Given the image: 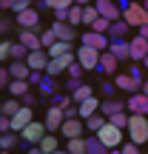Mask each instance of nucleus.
Segmentation results:
<instances>
[{
    "label": "nucleus",
    "instance_id": "obj_4",
    "mask_svg": "<svg viewBox=\"0 0 148 154\" xmlns=\"http://www.w3.org/2000/svg\"><path fill=\"white\" fill-rule=\"evenodd\" d=\"M49 131L46 128V123H37V120H32L26 128L20 131V140H23V146H37L40 140H43V134Z\"/></svg>",
    "mask_w": 148,
    "mask_h": 154
},
{
    "label": "nucleus",
    "instance_id": "obj_2",
    "mask_svg": "<svg viewBox=\"0 0 148 154\" xmlns=\"http://www.w3.org/2000/svg\"><path fill=\"white\" fill-rule=\"evenodd\" d=\"M122 20H125L131 29L145 26V23H148V11H145V6H143V3H134V0H131V3L122 9Z\"/></svg>",
    "mask_w": 148,
    "mask_h": 154
},
{
    "label": "nucleus",
    "instance_id": "obj_64",
    "mask_svg": "<svg viewBox=\"0 0 148 154\" xmlns=\"http://www.w3.org/2000/svg\"><path fill=\"white\" fill-rule=\"evenodd\" d=\"M0 106H3V103H0Z\"/></svg>",
    "mask_w": 148,
    "mask_h": 154
},
{
    "label": "nucleus",
    "instance_id": "obj_22",
    "mask_svg": "<svg viewBox=\"0 0 148 154\" xmlns=\"http://www.w3.org/2000/svg\"><path fill=\"white\" fill-rule=\"evenodd\" d=\"M111 149L103 143V140L97 137V134H91V137H86V154H108Z\"/></svg>",
    "mask_w": 148,
    "mask_h": 154
},
{
    "label": "nucleus",
    "instance_id": "obj_29",
    "mask_svg": "<svg viewBox=\"0 0 148 154\" xmlns=\"http://www.w3.org/2000/svg\"><path fill=\"white\" fill-rule=\"evenodd\" d=\"M9 94H11V97H23V94H29V80H14V77H11Z\"/></svg>",
    "mask_w": 148,
    "mask_h": 154
},
{
    "label": "nucleus",
    "instance_id": "obj_38",
    "mask_svg": "<svg viewBox=\"0 0 148 154\" xmlns=\"http://www.w3.org/2000/svg\"><path fill=\"white\" fill-rule=\"evenodd\" d=\"M40 40H43V49H49V46H54L57 43V34H54V29H46V32H40Z\"/></svg>",
    "mask_w": 148,
    "mask_h": 154
},
{
    "label": "nucleus",
    "instance_id": "obj_39",
    "mask_svg": "<svg viewBox=\"0 0 148 154\" xmlns=\"http://www.w3.org/2000/svg\"><path fill=\"white\" fill-rule=\"evenodd\" d=\"M51 106H60V109H66V106H71V94H51Z\"/></svg>",
    "mask_w": 148,
    "mask_h": 154
},
{
    "label": "nucleus",
    "instance_id": "obj_1",
    "mask_svg": "<svg viewBox=\"0 0 148 154\" xmlns=\"http://www.w3.org/2000/svg\"><path fill=\"white\" fill-rule=\"evenodd\" d=\"M128 134H131V143L145 146L148 143V117L145 114H131V120H128Z\"/></svg>",
    "mask_w": 148,
    "mask_h": 154
},
{
    "label": "nucleus",
    "instance_id": "obj_3",
    "mask_svg": "<svg viewBox=\"0 0 148 154\" xmlns=\"http://www.w3.org/2000/svg\"><path fill=\"white\" fill-rule=\"evenodd\" d=\"M100 54H103V51L94 49V46H80V49H77V60H80V66L86 69V72H97L100 69Z\"/></svg>",
    "mask_w": 148,
    "mask_h": 154
},
{
    "label": "nucleus",
    "instance_id": "obj_51",
    "mask_svg": "<svg viewBox=\"0 0 148 154\" xmlns=\"http://www.w3.org/2000/svg\"><path fill=\"white\" fill-rule=\"evenodd\" d=\"M128 74H131V77H137L140 83H145V80H143V69H140V66H131V72H128Z\"/></svg>",
    "mask_w": 148,
    "mask_h": 154
},
{
    "label": "nucleus",
    "instance_id": "obj_34",
    "mask_svg": "<svg viewBox=\"0 0 148 154\" xmlns=\"http://www.w3.org/2000/svg\"><path fill=\"white\" fill-rule=\"evenodd\" d=\"M40 6H43V9H71L74 6V0H40Z\"/></svg>",
    "mask_w": 148,
    "mask_h": 154
},
{
    "label": "nucleus",
    "instance_id": "obj_42",
    "mask_svg": "<svg viewBox=\"0 0 148 154\" xmlns=\"http://www.w3.org/2000/svg\"><path fill=\"white\" fill-rule=\"evenodd\" d=\"M9 83H11V72H9V66H0V88H9Z\"/></svg>",
    "mask_w": 148,
    "mask_h": 154
},
{
    "label": "nucleus",
    "instance_id": "obj_12",
    "mask_svg": "<svg viewBox=\"0 0 148 154\" xmlns=\"http://www.w3.org/2000/svg\"><path fill=\"white\" fill-rule=\"evenodd\" d=\"M94 6H97V11H100V17H108L111 23L114 20H120L122 17V9L114 3V0H94Z\"/></svg>",
    "mask_w": 148,
    "mask_h": 154
},
{
    "label": "nucleus",
    "instance_id": "obj_23",
    "mask_svg": "<svg viewBox=\"0 0 148 154\" xmlns=\"http://www.w3.org/2000/svg\"><path fill=\"white\" fill-rule=\"evenodd\" d=\"M17 143H23L17 131H0V149H3V151H11Z\"/></svg>",
    "mask_w": 148,
    "mask_h": 154
},
{
    "label": "nucleus",
    "instance_id": "obj_47",
    "mask_svg": "<svg viewBox=\"0 0 148 154\" xmlns=\"http://www.w3.org/2000/svg\"><path fill=\"white\" fill-rule=\"evenodd\" d=\"M43 77H46V72H32V74H29V83H37V86H40Z\"/></svg>",
    "mask_w": 148,
    "mask_h": 154
},
{
    "label": "nucleus",
    "instance_id": "obj_57",
    "mask_svg": "<svg viewBox=\"0 0 148 154\" xmlns=\"http://www.w3.org/2000/svg\"><path fill=\"white\" fill-rule=\"evenodd\" d=\"M143 94H148V80H145V83H143Z\"/></svg>",
    "mask_w": 148,
    "mask_h": 154
},
{
    "label": "nucleus",
    "instance_id": "obj_61",
    "mask_svg": "<svg viewBox=\"0 0 148 154\" xmlns=\"http://www.w3.org/2000/svg\"><path fill=\"white\" fill-rule=\"evenodd\" d=\"M143 6H145V11H148V0H143Z\"/></svg>",
    "mask_w": 148,
    "mask_h": 154
},
{
    "label": "nucleus",
    "instance_id": "obj_52",
    "mask_svg": "<svg viewBox=\"0 0 148 154\" xmlns=\"http://www.w3.org/2000/svg\"><path fill=\"white\" fill-rule=\"evenodd\" d=\"M14 3H17V0H0V9L9 11V9H14Z\"/></svg>",
    "mask_w": 148,
    "mask_h": 154
},
{
    "label": "nucleus",
    "instance_id": "obj_6",
    "mask_svg": "<svg viewBox=\"0 0 148 154\" xmlns=\"http://www.w3.org/2000/svg\"><path fill=\"white\" fill-rule=\"evenodd\" d=\"M32 120H34L32 106H20V109H17L14 114H11V131H17V134H20V131H23V128H26Z\"/></svg>",
    "mask_w": 148,
    "mask_h": 154
},
{
    "label": "nucleus",
    "instance_id": "obj_40",
    "mask_svg": "<svg viewBox=\"0 0 148 154\" xmlns=\"http://www.w3.org/2000/svg\"><path fill=\"white\" fill-rule=\"evenodd\" d=\"M91 29H94V32H100V34H108V29H111V20H108V17H97Z\"/></svg>",
    "mask_w": 148,
    "mask_h": 154
},
{
    "label": "nucleus",
    "instance_id": "obj_45",
    "mask_svg": "<svg viewBox=\"0 0 148 154\" xmlns=\"http://www.w3.org/2000/svg\"><path fill=\"white\" fill-rule=\"evenodd\" d=\"M120 149H122V154H143L137 143H125V146H120Z\"/></svg>",
    "mask_w": 148,
    "mask_h": 154
},
{
    "label": "nucleus",
    "instance_id": "obj_62",
    "mask_svg": "<svg viewBox=\"0 0 148 154\" xmlns=\"http://www.w3.org/2000/svg\"><path fill=\"white\" fill-rule=\"evenodd\" d=\"M0 154H11V151H3V149H0Z\"/></svg>",
    "mask_w": 148,
    "mask_h": 154
},
{
    "label": "nucleus",
    "instance_id": "obj_59",
    "mask_svg": "<svg viewBox=\"0 0 148 154\" xmlns=\"http://www.w3.org/2000/svg\"><path fill=\"white\" fill-rule=\"evenodd\" d=\"M143 69H148V54H145V60H143Z\"/></svg>",
    "mask_w": 148,
    "mask_h": 154
},
{
    "label": "nucleus",
    "instance_id": "obj_60",
    "mask_svg": "<svg viewBox=\"0 0 148 154\" xmlns=\"http://www.w3.org/2000/svg\"><path fill=\"white\" fill-rule=\"evenodd\" d=\"M51 154H68V151H60V149H57V151H51Z\"/></svg>",
    "mask_w": 148,
    "mask_h": 154
},
{
    "label": "nucleus",
    "instance_id": "obj_63",
    "mask_svg": "<svg viewBox=\"0 0 148 154\" xmlns=\"http://www.w3.org/2000/svg\"><path fill=\"white\" fill-rule=\"evenodd\" d=\"M0 14H3V9H0Z\"/></svg>",
    "mask_w": 148,
    "mask_h": 154
},
{
    "label": "nucleus",
    "instance_id": "obj_55",
    "mask_svg": "<svg viewBox=\"0 0 148 154\" xmlns=\"http://www.w3.org/2000/svg\"><path fill=\"white\" fill-rule=\"evenodd\" d=\"M140 34H143V37L148 40V23H145V26H140Z\"/></svg>",
    "mask_w": 148,
    "mask_h": 154
},
{
    "label": "nucleus",
    "instance_id": "obj_28",
    "mask_svg": "<svg viewBox=\"0 0 148 154\" xmlns=\"http://www.w3.org/2000/svg\"><path fill=\"white\" fill-rule=\"evenodd\" d=\"M46 51H49V57H60V54H68V51H74V49H71V43H68V40H57V43L49 46Z\"/></svg>",
    "mask_w": 148,
    "mask_h": 154
},
{
    "label": "nucleus",
    "instance_id": "obj_49",
    "mask_svg": "<svg viewBox=\"0 0 148 154\" xmlns=\"http://www.w3.org/2000/svg\"><path fill=\"white\" fill-rule=\"evenodd\" d=\"M54 20H66L68 23V9H54Z\"/></svg>",
    "mask_w": 148,
    "mask_h": 154
},
{
    "label": "nucleus",
    "instance_id": "obj_8",
    "mask_svg": "<svg viewBox=\"0 0 148 154\" xmlns=\"http://www.w3.org/2000/svg\"><path fill=\"white\" fill-rule=\"evenodd\" d=\"M60 131L66 134L68 140H71V137H83V131H86V120H83V117H66L63 126H60Z\"/></svg>",
    "mask_w": 148,
    "mask_h": 154
},
{
    "label": "nucleus",
    "instance_id": "obj_21",
    "mask_svg": "<svg viewBox=\"0 0 148 154\" xmlns=\"http://www.w3.org/2000/svg\"><path fill=\"white\" fill-rule=\"evenodd\" d=\"M9 72H11V77H14V80H29L32 69H29L26 60H11V63H9Z\"/></svg>",
    "mask_w": 148,
    "mask_h": 154
},
{
    "label": "nucleus",
    "instance_id": "obj_46",
    "mask_svg": "<svg viewBox=\"0 0 148 154\" xmlns=\"http://www.w3.org/2000/svg\"><path fill=\"white\" fill-rule=\"evenodd\" d=\"M26 9H32V0H17V3H14V9H11V11L17 14V11H26Z\"/></svg>",
    "mask_w": 148,
    "mask_h": 154
},
{
    "label": "nucleus",
    "instance_id": "obj_9",
    "mask_svg": "<svg viewBox=\"0 0 148 154\" xmlns=\"http://www.w3.org/2000/svg\"><path fill=\"white\" fill-rule=\"evenodd\" d=\"M14 23L20 29H40V14H37V9H26V11H17L14 14Z\"/></svg>",
    "mask_w": 148,
    "mask_h": 154
},
{
    "label": "nucleus",
    "instance_id": "obj_16",
    "mask_svg": "<svg viewBox=\"0 0 148 154\" xmlns=\"http://www.w3.org/2000/svg\"><path fill=\"white\" fill-rule=\"evenodd\" d=\"M117 88H122V91H128V94H137V91H143V83L137 80V77H131V74H117Z\"/></svg>",
    "mask_w": 148,
    "mask_h": 154
},
{
    "label": "nucleus",
    "instance_id": "obj_54",
    "mask_svg": "<svg viewBox=\"0 0 148 154\" xmlns=\"http://www.w3.org/2000/svg\"><path fill=\"white\" fill-rule=\"evenodd\" d=\"M103 94H108V97H111V94H114V83H103Z\"/></svg>",
    "mask_w": 148,
    "mask_h": 154
},
{
    "label": "nucleus",
    "instance_id": "obj_17",
    "mask_svg": "<svg viewBox=\"0 0 148 154\" xmlns=\"http://www.w3.org/2000/svg\"><path fill=\"white\" fill-rule=\"evenodd\" d=\"M97 111H100V100L94 97V94L88 100H83V103H77V117H83V120H88V117L97 114Z\"/></svg>",
    "mask_w": 148,
    "mask_h": 154
},
{
    "label": "nucleus",
    "instance_id": "obj_37",
    "mask_svg": "<svg viewBox=\"0 0 148 154\" xmlns=\"http://www.w3.org/2000/svg\"><path fill=\"white\" fill-rule=\"evenodd\" d=\"M26 54H29V49L17 40V43H11V60H26Z\"/></svg>",
    "mask_w": 148,
    "mask_h": 154
},
{
    "label": "nucleus",
    "instance_id": "obj_15",
    "mask_svg": "<svg viewBox=\"0 0 148 154\" xmlns=\"http://www.w3.org/2000/svg\"><path fill=\"white\" fill-rule=\"evenodd\" d=\"M125 109L131 111V114H148V94H143V91L131 94L128 103H125Z\"/></svg>",
    "mask_w": 148,
    "mask_h": 154
},
{
    "label": "nucleus",
    "instance_id": "obj_43",
    "mask_svg": "<svg viewBox=\"0 0 148 154\" xmlns=\"http://www.w3.org/2000/svg\"><path fill=\"white\" fill-rule=\"evenodd\" d=\"M83 72H86V69L80 66V60H74L71 66H68V77H74V80H80V77H83Z\"/></svg>",
    "mask_w": 148,
    "mask_h": 154
},
{
    "label": "nucleus",
    "instance_id": "obj_10",
    "mask_svg": "<svg viewBox=\"0 0 148 154\" xmlns=\"http://www.w3.org/2000/svg\"><path fill=\"white\" fill-rule=\"evenodd\" d=\"M108 51L117 57V60H131V43H128L125 37H111V46H108Z\"/></svg>",
    "mask_w": 148,
    "mask_h": 154
},
{
    "label": "nucleus",
    "instance_id": "obj_19",
    "mask_svg": "<svg viewBox=\"0 0 148 154\" xmlns=\"http://www.w3.org/2000/svg\"><path fill=\"white\" fill-rule=\"evenodd\" d=\"M128 43H131V60H145V54H148V40L143 37V34L131 37Z\"/></svg>",
    "mask_w": 148,
    "mask_h": 154
},
{
    "label": "nucleus",
    "instance_id": "obj_36",
    "mask_svg": "<svg viewBox=\"0 0 148 154\" xmlns=\"http://www.w3.org/2000/svg\"><path fill=\"white\" fill-rule=\"evenodd\" d=\"M68 23H71V26H80L83 23V6L80 3H74L71 9H68Z\"/></svg>",
    "mask_w": 148,
    "mask_h": 154
},
{
    "label": "nucleus",
    "instance_id": "obj_35",
    "mask_svg": "<svg viewBox=\"0 0 148 154\" xmlns=\"http://www.w3.org/2000/svg\"><path fill=\"white\" fill-rule=\"evenodd\" d=\"M54 86H57V83H54V77H51V74H46L43 77V83H40V94H43V97H51V94H54Z\"/></svg>",
    "mask_w": 148,
    "mask_h": 154
},
{
    "label": "nucleus",
    "instance_id": "obj_20",
    "mask_svg": "<svg viewBox=\"0 0 148 154\" xmlns=\"http://www.w3.org/2000/svg\"><path fill=\"white\" fill-rule=\"evenodd\" d=\"M117 63H120V60L105 49L103 54H100V69H97V74H114V72H117Z\"/></svg>",
    "mask_w": 148,
    "mask_h": 154
},
{
    "label": "nucleus",
    "instance_id": "obj_53",
    "mask_svg": "<svg viewBox=\"0 0 148 154\" xmlns=\"http://www.w3.org/2000/svg\"><path fill=\"white\" fill-rule=\"evenodd\" d=\"M26 154H46L40 146H26Z\"/></svg>",
    "mask_w": 148,
    "mask_h": 154
},
{
    "label": "nucleus",
    "instance_id": "obj_33",
    "mask_svg": "<svg viewBox=\"0 0 148 154\" xmlns=\"http://www.w3.org/2000/svg\"><path fill=\"white\" fill-rule=\"evenodd\" d=\"M128 120H131V114H128L125 109H122V111H117V114H111V117H108V123H114L117 128H128Z\"/></svg>",
    "mask_w": 148,
    "mask_h": 154
},
{
    "label": "nucleus",
    "instance_id": "obj_7",
    "mask_svg": "<svg viewBox=\"0 0 148 154\" xmlns=\"http://www.w3.org/2000/svg\"><path fill=\"white\" fill-rule=\"evenodd\" d=\"M63 120H66V111L60 109V106H46V128L49 131H60V126H63Z\"/></svg>",
    "mask_w": 148,
    "mask_h": 154
},
{
    "label": "nucleus",
    "instance_id": "obj_50",
    "mask_svg": "<svg viewBox=\"0 0 148 154\" xmlns=\"http://www.w3.org/2000/svg\"><path fill=\"white\" fill-rule=\"evenodd\" d=\"M20 103H23V106H34V103H37V97H34V94H23Z\"/></svg>",
    "mask_w": 148,
    "mask_h": 154
},
{
    "label": "nucleus",
    "instance_id": "obj_13",
    "mask_svg": "<svg viewBox=\"0 0 148 154\" xmlns=\"http://www.w3.org/2000/svg\"><path fill=\"white\" fill-rule=\"evenodd\" d=\"M80 37H83V46H94V49H100V51H105L111 46V37H108V34H100V32H94V29H91V32H86V34H80Z\"/></svg>",
    "mask_w": 148,
    "mask_h": 154
},
{
    "label": "nucleus",
    "instance_id": "obj_30",
    "mask_svg": "<svg viewBox=\"0 0 148 154\" xmlns=\"http://www.w3.org/2000/svg\"><path fill=\"white\" fill-rule=\"evenodd\" d=\"M40 149H43L46 154H51V151H57V137H54V131H46L43 134V140H40Z\"/></svg>",
    "mask_w": 148,
    "mask_h": 154
},
{
    "label": "nucleus",
    "instance_id": "obj_41",
    "mask_svg": "<svg viewBox=\"0 0 148 154\" xmlns=\"http://www.w3.org/2000/svg\"><path fill=\"white\" fill-rule=\"evenodd\" d=\"M20 106H23V103H17V97H11V100H6V103L0 106V109H3V114H9V117H11L17 109H20Z\"/></svg>",
    "mask_w": 148,
    "mask_h": 154
},
{
    "label": "nucleus",
    "instance_id": "obj_5",
    "mask_svg": "<svg viewBox=\"0 0 148 154\" xmlns=\"http://www.w3.org/2000/svg\"><path fill=\"white\" fill-rule=\"evenodd\" d=\"M97 137L103 140L108 149H120V146H122V128H117L114 123H105V126L97 131Z\"/></svg>",
    "mask_w": 148,
    "mask_h": 154
},
{
    "label": "nucleus",
    "instance_id": "obj_58",
    "mask_svg": "<svg viewBox=\"0 0 148 154\" xmlns=\"http://www.w3.org/2000/svg\"><path fill=\"white\" fill-rule=\"evenodd\" d=\"M108 154H122V149H111V151H108Z\"/></svg>",
    "mask_w": 148,
    "mask_h": 154
},
{
    "label": "nucleus",
    "instance_id": "obj_32",
    "mask_svg": "<svg viewBox=\"0 0 148 154\" xmlns=\"http://www.w3.org/2000/svg\"><path fill=\"white\" fill-rule=\"evenodd\" d=\"M97 17H100V11H97V6H94V3L83 6V23H86V26H94Z\"/></svg>",
    "mask_w": 148,
    "mask_h": 154
},
{
    "label": "nucleus",
    "instance_id": "obj_26",
    "mask_svg": "<svg viewBox=\"0 0 148 154\" xmlns=\"http://www.w3.org/2000/svg\"><path fill=\"white\" fill-rule=\"evenodd\" d=\"M91 94H94V88L88 86V83H80V86L71 91V103H83V100H88Z\"/></svg>",
    "mask_w": 148,
    "mask_h": 154
},
{
    "label": "nucleus",
    "instance_id": "obj_56",
    "mask_svg": "<svg viewBox=\"0 0 148 154\" xmlns=\"http://www.w3.org/2000/svg\"><path fill=\"white\" fill-rule=\"evenodd\" d=\"M74 3H80V6H88V3H94V0H74Z\"/></svg>",
    "mask_w": 148,
    "mask_h": 154
},
{
    "label": "nucleus",
    "instance_id": "obj_44",
    "mask_svg": "<svg viewBox=\"0 0 148 154\" xmlns=\"http://www.w3.org/2000/svg\"><path fill=\"white\" fill-rule=\"evenodd\" d=\"M3 60H11V43H6V40L0 43V63Z\"/></svg>",
    "mask_w": 148,
    "mask_h": 154
},
{
    "label": "nucleus",
    "instance_id": "obj_31",
    "mask_svg": "<svg viewBox=\"0 0 148 154\" xmlns=\"http://www.w3.org/2000/svg\"><path fill=\"white\" fill-rule=\"evenodd\" d=\"M66 151L68 154H86V137H71L68 146H66Z\"/></svg>",
    "mask_w": 148,
    "mask_h": 154
},
{
    "label": "nucleus",
    "instance_id": "obj_24",
    "mask_svg": "<svg viewBox=\"0 0 148 154\" xmlns=\"http://www.w3.org/2000/svg\"><path fill=\"white\" fill-rule=\"evenodd\" d=\"M105 123H108V117H105L103 111H97V114H91V117H88V120H86V131H91V134H97L100 128L105 126Z\"/></svg>",
    "mask_w": 148,
    "mask_h": 154
},
{
    "label": "nucleus",
    "instance_id": "obj_18",
    "mask_svg": "<svg viewBox=\"0 0 148 154\" xmlns=\"http://www.w3.org/2000/svg\"><path fill=\"white\" fill-rule=\"evenodd\" d=\"M51 29H54V34H57V40H68V43H74V26L71 23H66V20H54L51 23Z\"/></svg>",
    "mask_w": 148,
    "mask_h": 154
},
{
    "label": "nucleus",
    "instance_id": "obj_48",
    "mask_svg": "<svg viewBox=\"0 0 148 154\" xmlns=\"http://www.w3.org/2000/svg\"><path fill=\"white\" fill-rule=\"evenodd\" d=\"M9 32H11V20L0 17V34H9Z\"/></svg>",
    "mask_w": 148,
    "mask_h": 154
},
{
    "label": "nucleus",
    "instance_id": "obj_14",
    "mask_svg": "<svg viewBox=\"0 0 148 154\" xmlns=\"http://www.w3.org/2000/svg\"><path fill=\"white\" fill-rule=\"evenodd\" d=\"M17 40H20L29 51L43 49V40H40V32H37V29H20V37H17Z\"/></svg>",
    "mask_w": 148,
    "mask_h": 154
},
{
    "label": "nucleus",
    "instance_id": "obj_27",
    "mask_svg": "<svg viewBox=\"0 0 148 154\" xmlns=\"http://www.w3.org/2000/svg\"><path fill=\"white\" fill-rule=\"evenodd\" d=\"M128 32H131V26H128V23L120 17V20H114V23H111V29H108V37H125Z\"/></svg>",
    "mask_w": 148,
    "mask_h": 154
},
{
    "label": "nucleus",
    "instance_id": "obj_11",
    "mask_svg": "<svg viewBox=\"0 0 148 154\" xmlns=\"http://www.w3.org/2000/svg\"><path fill=\"white\" fill-rule=\"evenodd\" d=\"M49 51L46 49H37V51H29L26 54V63H29V69L32 72H46V66H49Z\"/></svg>",
    "mask_w": 148,
    "mask_h": 154
},
{
    "label": "nucleus",
    "instance_id": "obj_25",
    "mask_svg": "<svg viewBox=\"0 0 148 154\" xmlns=\"http://www.w3.org/2000/svg\"><path fill=\"white\" fill-rule=\"evenodd\" d=\"M122 109H125V103H120V100H114V97H108L105 103H100V111H103L105 117L117 114V111H122Z\"/></svg>",
    "mask_w": 148,
    "mask_h": 154
}]
</instances>
